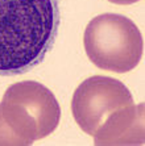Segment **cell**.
Segmentation results:
<instances>
[{"label": "cell", "instance_id": "obj_1", "mask_svg": "<svg viewBox=\"0 0 145 146\" xmlns=\"http://www.w3.org/2000/svg\"><path fill=\"white\" fill-rule=\"evenodd\" d=\"M59 24V0H0V75L25 74L42 63Z\"/></svg>", "mask_w": 145, "mask_h": 146}, {"label": "cell", "instance_id": "obj_2", "mask_svg": "<svg viewBox=\"0 0 145 146\" xmlns=\"http://www.w3.org/2000/svg\"><path fill=\"white\" fill-rule=\"evenodd\" d=\"M83 45L96 67L119 74L133 70L144 53V40L137 25L116 13L94 17L86 27Z\"/></svg>", "mask_w": 145, "mask_h": 146}, {"label": "cell", "instance_id": "obj_3", "mask_svg": "<svg viewBox=\"0 0 145 146\" xmlns=\"http://www.w3.org/2000/svg\"><path fill=\"white\" fill-rule=\"evenodd\" d=\"M0 108L8 125L27 146L50 136L61 119V108L53 92L34 80L8 87Z\"/></svg>", "mask_w": 145, "mask_h": 146}, {"label": "cell", "instance_id": "obj_4", "mask_svg": "<svg viewBox=\"0 0 145 146\" xmlns=\"http://www.w3.org/2000/svg\"><path fill=\"white\" fill-rule=\"evenodd\" d=\"M133 104L127 86L110 76L95 75L78 86L71 99V112L78 126L94 136L108 116L120 108Z\"/></svg>", "mask_w": 145, "mask_h": 146}, {"label": "cell", "instance_id": "obj_5", "mask_svg": "<svg viewBox=\"0 0 145 146\" xmlns=\"http://www.w3.org/2000/svg\"><path fill=\"white\" fill-rule=\"evenodd\" d=\"M92 137L98 146L144 145V104H131L115 111Z\"/></svg>", "mask_w": 145, "mask_h": 146}, {"label": "cell", "instance_id": "obj_6", "mask_svg": "<svg viewBox=\"0 0 145 146\" xmlns=\"http://www.w3.org/2000/svg\"><path fill=\"white\" fill-rule=\"evenodd\" d=\"M0 146H27L5 121L0 108Z\"/></svg>", "mask_w": 145, "mask_h": 146}, {"label": "cell", "instance_id": "obj_7", "mask_svg": "<svg viewBox=\"0 0 145 146\" xmlns=\"http://www.w3.org/2000/svg\"><path fill=\"white\" fill-rule=\"evenodd\" d=\"M110 3L114 4H119V5H128V4H135L140 0H108Z\"/></svg>", "mask_w": 145, "mask_h": 146}]
</instances>
